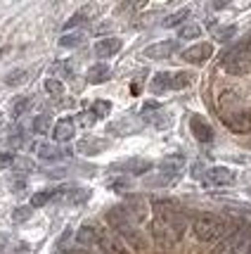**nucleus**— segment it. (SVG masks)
<instances>
[{"instance_id":"25","label":"nucleus","mask_w":251,"mask_h":254,"mask_svg":"<svg viewBox=\"0 0 251 254\" xmlns=\"http://www.w3.org/2000/svg\"><path fill=\"white\" fill-rule=\"evenodd\" d=\"M187 86H190V74H185V71L171 74V88L180 90V88H187Z\"/></svg>"},{"instance_id":"6","label":"nucleus","mask_w":251,"mask_h":254,"mask_svg":"<svg viewBox=\"0 0 251 254\" xmlns=\"http://www.w3.org/2000/svg\"><path fill=\"white\" fill-rule=\"evenodd\" d=\"M100 250L104 254H131L126 240L111 231H100Z\"/></svg>"},{"instance_id":"16","label":"nucleus","mask_w":251,"mask_h":254,"mask_svg":"<svg viewBox=\"0 0 251 254\" xmlns=\"http://www.w3.org/2000/svg\"><path fill=\"white\" fill-rule=\"evenodd\" d=\"M76 240L81 247H93V245L100 243V231L93 226H81L76 233Z\"/></svg>"},{"instance_id":"36","label":"nucleus","mask_w":251,"mask_h":254,"mask_svg":"<svg viewBox=\"0 0 251 254\" xmlns=\"http://www.w3.org/2000/svg\"><path fill=\"white\" fill-rule=\"evenodd\" d=\"M14 169H24V171H33L36 166H33L31 159H14Z\"/></svg>"},{"instance_id":"39","label":"nucleus","mask_w":251,"mask_h":254,"mask_svg":"<svg viewBox=\"0 0 251 254\" xmlns=\"http://www.w3.org/2000/svg\"><path fill=\"white\" fill-rule=\"evenodd\" d=\"M111 188H114V190H123V188H128V181H114V183H111Z\"/></svg>"},{"instance_id":"10","label":"nucleus","mask_w":251,"mask_h":254,"mask_svg":"<svg viewBox=\"0 0 251 254\" xmlns=\"http://www.w3.org/2000/svg\"><path fill=\"white\" fill-rule=\"evenodd\" d=\"M178 50V41H161V43H154L150 48H145V53L142 55L150 57V60H166V57H171Z\"/></svg>"},{"instance_id":"2","label":"nucleus","mask_w":251,"mask_h":254,"mask_svg":"<svg viewBox=\"0 0 251 254\" xmlns=\"http://www.w3.org/2000/svg\"><path fill=\"white\" fill-rule=\"evenodd\" d=\"M107 223L116 231V235H121L126 245H133L135 250H145V240H142L140 231L135 228V221L131 219V214L123 209V207H114L107 211Z\"/></svg>"},{"instance_id":"24","label":"nucleus","mask_w":251,"mask_h":254,"mask_svg":"<svg viewBox=\"0 0 251 254\" xmlns=\"http://www.w3.org/2000/svg\"><path fill=\"white\" fill-rule=\"evenodd\" d=\"M48 131H50V117H48V114H38V117L33 119V133L45 135Z\"/></svg>"},{"instance_id":"33","label":"nucleus","mask_w":251,"mask_h":254,"mask_svg":"<svg viewBox=\"0 0 251 254\" xmlns=\"http://www.w3.org/2000/svg\"><path fill=\"white\" fill-rule=\"evenodd\" d=\"M109 110H111V105L107 100H98V102L93 105V114H95V117H104Z\"/></svg>"},{"instance_id":"14","label":"nucleus","mask_w":251,"mask_h":254,"mask_svg":"<svg viewBox=\"0 0 251 254\" xmlns=\"http://www.w3.org/2000/svg\"><path fill=\"white\" fill-rule=\"evenodd\" d=\"M74 133H76V124L71 122V119H59V122L55 124L52 135H55L57 143H69V140L74 138Z\"/></svg>"},{"instance_id":"5","label":"nucleus","mask_w":251,"mask_h":254,"mask_svg":"<svg viewBox=\"0 0 251 254\" xmlns=\"http://www.w3.org/2000/svg\"><path fill=\"white\" fill-rule=\"evenodd\" d=\"M223 66H225V71H230L232 76H242V74L251 71V53H247V50L237 43L232 50L225 53V57H223Z\"/></svg>"},{"instance_id":"35","label":"nucleus","mask_w":251,"mask_h":254,"mask_svg":"<svg viewBox=\"0 0 251 254\" xmlns=\"http://www.w3.org/2000/svg\"><path fill=\"white\" fill-rule=\"evenodd\" d=\"M50 74L57 76V74H71V66L69 64H62V62H57V64L50 66Z\"/></svg>"},{"instance_id":"23","label":"nucleus","mask_w":251,"mask_h":254,"mask_svg":"<svg viewBox=\"0 0 251 254\" xmlns=\"http://www.w3.org/2000/svg\"><path fill=\"white\" fill-rule=\"evenodd\" d=\"M31 105H33L31 98H19V100H14V105H12V117L17 119V117L26 114V112L31 110Z\"/></svg>"},{"instance_id":"29","label":"nucleus","mask_w":251,"mask_h":254,"mask_svg":"<svg viewBox=\"0 0 251 254\" xmlns=\"http://www.w3.org/2000/svg\"><path fill=\"white\" fill-rule=\"evenodd\" d=\"M31 207H17L12 209V223H24L26 219H31Z\"/></svg>"},{"instance_id":"20","label":"nucleus","mask_w":251,"mask_h":254,"mask_svg":"<svg viewBox=\"0 0 251 254\" xmlns=\"http://www.w3.org/2000/svg\"><path fill=\"white\" fill-rule=\"evenodd\" d=\"M150 88H152L154 95H161L164 90L171 88V74H168V71H159V74L152 78V86H150Z\"/></svg>"},{"instance_id":"32","label":"nucleus","mask_w":251,"mask_h":254,"mask_svg":"<svg viewBox=\"0 0 251 254\" xmlns=\"http://www.w3.org/2000/svg\"><path fill=\"white\" fill-rule=\"evenodd\" d=\"M45 90H48L50 95H62V93H64V86H62L59 78H48V81H45Z\"/></svg>"},{"instance_id":"9","label":"nucleus","mask_w":251,"mask_h":254,"mask_svg":"<svg viewBox=\"0 0 251 254\" xmlns=\"http://www.w3.org/2000/svg\"><path fill=\"white\" fill-rule=\"evenodd\" d=\"M38 157L43 162H62L71 157V147H59V145H38Z\"/></svg>"},{"instance_id":"27","label":"nucleus","mask_w":251,"mask_h":254,"mask_svg":"<svg viewBox=\"0 0 251 254\" xmlns=\"http://www.w3.org/2000/svg\"><path fill=\"white\" fill-rule=\"evenodd\" d=\"M24 145V135H10V138H5L2 143H0V152H5V150H17V147H22Z\"/></svg>"},{"instance_id":"26","label":"nucleus","mask_w":251,"mask_h":254,"mask_svg":"<svg viewBox=\"0 0 251 254\" xmlns=\"http://www.w3.org/2000/svg\"><path fill=\"white\" fill-rule=\"evenodd\" d=\"M55 197V192L52 190H43V192H36L31 197V207L33 209H38V207H43V204H48L50 199Z\"/></svg>"},{"instance_id":"22","label":"nucleus","mask_w":251,"mask_h":254,"mask_svg":"<svg viewBox=\"0 0 251 254\" xmlns=\"http://www.w3.org/2000/svg\"><path fill=\"white\" fill-rule=\"evenodd\" d=\"M104 147H107V143H104V140H95V138L81 140V145H78V150H81V152H88V155H98Z\"/></svg>"},{"instance_id":"1","label":"nucleus","mask_w":251,"mask_h":254,"mask_svg":"<svg viewBox=\"0 0 251 254\" xmlns=\"http://www.w3.org/2000/svg\"><path fill=\"white\" fill-rule=\"evenodd\" d=\"M154 221H152V235L161 247H173L183 235H185L187 221L183 211L168 199H156L154 202Z\"/></svg>"},{"instance_id":"34","label":"nucleus","mask_w":251,"mask_h":254,"mask_svg":"<svg viewBox=\"0 0 251 254\" xmlns=\"http://www.w3.org/2000/svg\"><path fill=\"white\" fill-rule=\"evenodd\" d=\"M235 33H237V29H235V26H225V29H220V31L216 33V38H218V41H230Z\"/></svg>"},{"instance_id":"40","label":"nucleus","mask_w":251,"mask_h":254,"mask_svg":"<svg viewBox=\"0 0 251 254\" xmlns=\"http://www.w3.org/2000/svg\"><path fill=\"white\" fill-rule=\"evenodd\" d=\"M201 176V164H195L192 166V178H199Z\"/></svg>"},{"instance_id":"8","label":"nucleus","mask_w":251,"mask_h":254,"mask_svg":"<svg viewBox=\"0 0 251 254\" xmlns=\"http://www.w3.org/2000/svg\"><path fill=\"white\" fill-rule=\"evenodd\" d=\"M211 55H213V45L211 43H197L183 53V60L190 62V64H201V62H206Z\"/></svg>"},{"instance_id":"11","label":"nucleus","mask_w":251,"mask_h":254,"mask_svg":"<svg viewBox=\"0 0 251 254\" xmlns=\"http://www.w3.org/2000/svg\"><path fill=\"white\" fill-rule=\"evenodd\" d=\"M90 197V190L86 188H59L55 190V197L57 202H69V204H81Z\"/></svg>"},{"instance_id":"21","label":"nucleus","mask_w":251,"mask_h":254,"mask_svg":"<svg viewBox=\"0 0 251 254\" xmlns=\"http://www.w3.org/2000/svg\"><path fill=\"white\" fill-rule=\"evenodd\" d=\"M83 43H86V33L83 31H69L59 38V45H62V48H81Z\"/></svg>"},{"instance_id":"37","label":"nucleus","mask_w":251,"mask_h":254,"mask_svg":"<svg viewBox=\"0 0 251 254\" xmlns=\"http://www.w3.org/2000/svg\"><path fill=\"white\" fill-rule=\"evenodd\" d=\"M7 166H14V157L10 152H0V169H7Z\"/></svg>"},{"instance_id":"3","label":"nucleus","mask_w":251,"mask_h":254,"mask_svg":"<svg viewBox=\"0 0 251 254\" xmlns=\"http://www.w3.org/2000/svg\"><path fill=\"white\" fill-rule=\"evenodd\" d=\"M192 228H195V235L201 243H213L228 231V223L218 214H199L192 223Z\"/></svg>"},{"instance_id":"18","label":"nucleus","mask_w":251,"mask_h":254,"mask_svg":"<svg viewBox=\"0 0 251 254\" xmlns=\"http://www.w3.org/2000/svg\"><path fill=\"white\" fill-rule=\"evenodd\" d=\"M121 169L128 171V174L140 176V174H147V171L152 169V162H150V159H128L126 164H121Z\"/></svg>"},{"instance_id":"4","label":"nucleus","mask_w":251,"mask_h":254,"mask_svg":"<svg viewBox=\"0 0 251 254\" xmlns=\"http://www.w3.org/2000/svg\"><path fill=\"white\" fill-rule=\"evenodd\" d=\"M211 254H251V226L237 228Z\"/></svg>"},{"instance_id":"17","label":"nucleus","mask_w":251,"mask_h":254,"mask_svg":"<svg viewBox=\"0 0 251 254\" xmlns=\"http://www.w3.org/2000/svg\"><path fill=\"white\" fill-rule=\"evenodd\" d=\"M183 164H185V157L183 155H168L161 159V171L164 174H171V176H175L180 169H183Z\"/></svg>"},{"instance_id":"41","label":"nucleus","mask_w":251,"mask_h":254,"mask_svg":"<svg viewBox=\"0 0 251 254\" xmlns=\"http://www.w3.org/2000/svg\"><path fill=\"white\" fill-rule=\"evenodd\" d=\"M5 247H7V240H5V238H2V235H0V254L5 252Z\"/></svg>"},{"instance_id":"15","label":"nucleus","mask_w":251,"mask_h":254,"mask_svg":"<svg viewBox=\"0 0 251 254\" xmlns=\"http://www.w3.org/2000/svg\"><path fill=\"white\" fill-rule=\"evenodd\" d=\"M121 50V38H102L95 43V55L98 57H111Z\"/></svg>"},{"instance_id":"7","label":"nucleus","mask_w":251,"mask_h":254,"mask_svg":"<svg viewBox=\"0 0 251 254\" xmlns=\"http://www.w3.org/2000/svg\"><path fill=\"white\" fill-rule=\"evenodd\" d=\"M204 183H208V186H232L235 171L228 166H211L204 171Z\"/></svg>"},{"instance_id":"31","label":"nucleus","mask_w":251,"mask_h":254,"mask_svg":"<svg viewBox=\"0 0 251 254\" xmlns=\"http://www.w3.org/2000/svg\"><path fill=\"white\" fill-rule=\"evenodd\" d=\"M26 78H29V74H26L24 69H19V71H12V74H7L5 83H7V86H19V83H24Z\"/></svg>"},{"instance_id":"13","label":"nucleus","mask_w":251,"mask_h":254,"mask_svg":"<svg viewBox=\"0 0 251 254\" xmlns=\"http://www.w3.org/2000/svg\"><path fill=\"white\" fill-rule=\"evenodd\" d=\"M190 128H192V133H195V138L199 143H211V140H213V128H211L201 117H192Z\"/></svg>"},{"instance_id":"30","label":"nucleus","mask_w":251,"mask_h":254,"mask_svg":"<svg viewBox=\"0 0 251 254\" xmlns=\"http://www.w3.org/2000/svg\"><path fill=\"white\" fill-rule=\"evenodd\" d=\"M187 14H190V10L175 12V14H171V17H166V19H164V26H166V29H171V26H178V24H183V19H185Z\"/></svg>"},{"instance_id":"38","label":"nucleus","mask_w":251,"mask_h":254,"mask_svg":"<svg viewBox=\"0 0 251 254\" xmlns=\"http://www.w3.org/2000/svg\"><path fill=\"white\" fill-rule=\"evenodd\" d=\"M59 254H90L83 247H59Z\"/></svg>"},{"instance_id":"12","label":"nucleus","mask_w":251,"mask_h":254,"mask_svg":"<svg viewBox=\"0 0 251 254\" xmlns=\"http://www.w3.org/2000/svg\"><path fill=\"white\" fill-rule=\"evenodd\" d=\"M225 124H228L235 133L251 131V112H235L232 117H225Z\"/></svg>"},{"instance_id":"19","label":"nucleus","mask_w":251,"mask_h":254,"mask_svg":"<svg viewBox=\"0 0 251 254\" xmlns=\"http://www.w3.org/2000/svg\"><path fill=\"white\" fill-rule=\"evenodd\" d=\"M109 66L107 64H95V66H90L88 69V83H104L107 78H109Z\"/></svg>"},{"instance_id":"28","label":"nucleus","mask_w":251,"mask_h":254,"mask_svg":"<svg viewBox=\"0 0 251 254\" xmlns=\"http://www.w3.org/2000/svg\"><path fill=\"white\" fill-rule=\"evenodd\" d=\"M183 41H192V38H199L201 36V29L197 26V24H187V26H183L180 29V33H178Z\"/></svg>"},{"instance_id":"42","label":"nucleus","mask_w":251,"mask_h":254,"mask_svg":"<svg viewBox=\"0 0 251 254\" xmlns=\"http://www.w3.org/2000/svg\"><path fill=\"white\" fill-rule=\"evenodd\" d=\"M0 55H2V50H0Z\"/></svg>"}]
</instances>
